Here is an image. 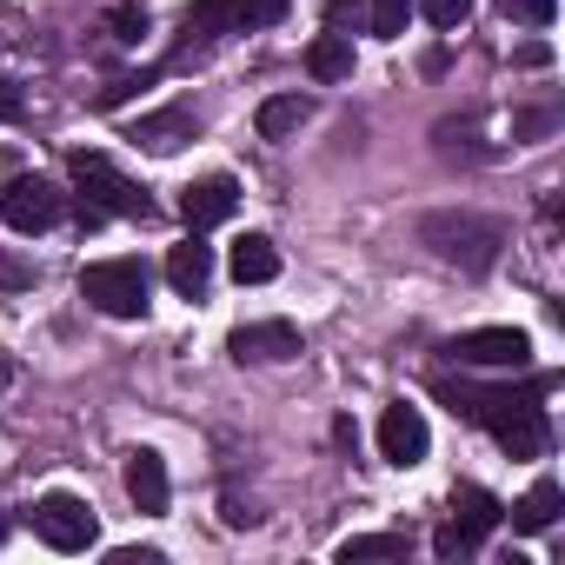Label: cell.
<instances>
[{"instance_id": "1", "label": "cell", "mask_w": 565, "mask_h": 565, "mask_svg": "<svg viewBox=\"0 0 565 565\" xmlns=\"http://www.w3.org/2000/svg\"><path fill=\"white\" fill-rule=\"evenodd\" d=\"M81 300L107 320H140L147 313V266L140 259H94L81 266Z\"/></svg>"}, {"instance_id": "2", "label": "cell", "mask_w": 565, "mask_h": 565, "mask_svg": "<svg viewBox=\"0 0 565 565\" xmlns=\"http://www.w3.org/2000/svg\"><path fill=\"white\" fill-rule=\"evenodd\" d=\"M67 167H74V186H81V200H87V220H100V213L140 220V213H147V193H140V186H134L107 153H87V147H81Z\"/></svg>"}, {"instance_id": "3", "label": "cell", "mask_w": 565, "mask_h": 565, "mask_svg": "<svg viewBox=\"0 0 565 565\" xmlns=\"http://www.w3.org/2000/svg\"><path fill=\"white\" fill-rule=\"evenodd\" d=\"M499 519H505V505H499L486 486H459V492H452V519L439 525L433 552H439V558H466V552H479V545L492 539Z\"/></svg>"}, {"instance_id": "4", "label": "cell", "mask_w": 565, "mask_h": 565, "mask_svg": "<svg viewBox=\"0 0 565 565\" xmlns=\"http://www.w3.org/2000/svg\"><path fill=\"white\" fill-rule=\"evenodd\" d=\"M34 532H41L54 552H87V545L100 539V519H94V505H87L81 492H47V499L34 505Z\"/></svg>"}, {"instance_id": "5", "label": "cell", "mask_w": 565, "mask_h": 565, "mask_svg": "<svg viewBox=\"0 0 565 565\" xmlns=\"http://www.w3.org/2000/svg\"><path fill=\"white\" fill-rule=\"evenodd\" d=\"M452 360L459 366H492V373H525L532 366V340L519 327H472L452 340Z\"/></svg>"}, {"instance_id": "6", "label": "cell", "mask_w": 565, "mask_h": 565, "mask_svg": "<svg viewBox=\"0 0 565 565\" xmlns=\"http://www.w3.org/2000/svg\"><path fill=\"white\" fill-rule=\"evenodd\" d=\"M426 239L439 246V259H452L466 273H486L492 253H499V226L492 220H426Z\"/></svg>"}, {"instance_id": "7", "label": "cell", "mask_w": 565, "mask_h": 565, "mask_svg": "<svg viewBox=\"0 0 565 565\" xmlns=\"http://www.w3.org/2000/svg\"><path fill=\"white\" fill-rule=\"evenodd\" d=\"M0 220H8V233H47L61 220V186L41 180V173L14 180L8 193H0Z\"/></svg>"}, {"instance_id": "8", "label": "cell", "mask_w": 565, "mask_h": 565, "mask_svg": "<svg viewBox=\"0 0 565 565\" xmlns=\"http://www.w3.org/2000/svg\"><path fill=\"white\" fill-rule=\"evenodd\" d=\"M426 446H433L426 413H419V406H406V399H393V406L380 413V459H386V466H419V459H426Z\"/></svg>"}, {"instance_id": "9", "label": "cell", "mask_w": 565, "mask_h": 565, "mask_svg": "<svg viewBox=\"0 0 565 565\" xmlns=\"http://www.w3.org/2000/svg\"><path fill=\"white\" fill-rule=\"evenodd\" d=\"M233 206H239V180H233V173H206V180H193V186L180 193V220H186L193 233L233 220Z\"/></svg>"}, {"instance_id": "10", "label": "cell", "mask_w": 565, "mask_h": 565, "mask_svg": "<svg viewBox=\"0 0 565 565\" xmlns=\"http://www.w3.org/2000/svg\"><path fill=\"white\" fill-rule=\"evenodd\" d=\"M226 353H233V360H300V327H294V320H253V327H233Z\"/></svg>"}, {"instance_id": "11", "label": "cell", "mask_w": 565, "mask_h": 565, "mask_svg": "<svg viewBox=\"0 0 565 565\" xmlns=\"http://www.w3.org/2000/svg\"><path fill=\"white\" fill-rule=\"evenodd\" d=\"M120 479H127V499H134L140 512H167V499H173V479H167V459H160L153 446H134Z\"/></svg>"}, {"instance_id": "12", "label": "cell", "mask_w": 565, "mask_h": 565, "mask_svg": "<svg viewBox=\"0 0 565 565\" xmlns=\"http://www.w3.org/2000/svg\"><path fill=\"white\" fill-rule=\"evenodd\" d=\"M486 433H492L512 459H539V452L552 446V426H545V413H539V406H512V413H499Z\"/></svg>"}, {"instance_id": "13", "label": "cell", "mask_w": 565, "mask_h": 565, "mask_svg": "<svg viewBox=\"0 0 565 565\" xmlns=\"http://www.w3.org/2000/svg\"><path fill=\"white\" fill-rule=\"evenodd\" d=\"M226 273L239 279V287H266V279L279 273V246L266 233H239L233 253H226Z\"/></svg>"}, {"instance_id": "14", "label": "cell", "mask_w": 565, "mask_h": 565, "mask_svg": "<svg viewBox=\"0 0 565 565\" xmlns=\"http://www.w3.org/2000/svg\"><path fill=\"white\" fill-rule=\"evenodd\" d=\"M167 279H173V294L200 300V294H206V279H213V253H206L200 239H180V246L167 253Z\"/></svg>"}, {"instance_id": "15", "label": "cell", "mask_w": 565, "mask_h": 565, "mask_svg": "<svg viewBox=\"0 0 565 565\" xmlns=\"http://www.w3.org/2000/svg\"><path fill=\"white\" fill-rule=\"evenodd\" d=\"M134 140H140L147 153H173L180 140H193V107H160V114H147V120L134 127Z\"/></svg>"}, {"instance_id": "16", "label": "cell", "mask_w": 565, "mask_h": 565, "mask_svg": "<svg viewBox=\"0 0 565 565\" xmlns=\"http://www.w3.org/2000/svg\"><path fill=\"white\" fill-rule=\"evenodd\" d=\"M558 505H565V492H558V479H539L519 505H512V525L519 532H545L552 519H558Z\"/></svg>"}, {"instance_id": "17", "label": "cell", "mask_w": 565, "mask_h": 565, "mask_svg": "<svg viewBox=\"0 0 565 565\" xmlns=\"http://www.w3.org/2000/svg\"><path fill=\"white\" fill-rule=\"evenodd\" d=\"M307 74H313V81H347V74H353V41H347V34H320V41L307 47Z\"/></svg>"}, {"instance_id": "18", "label": "cell", "mask_w": 565, "mask_h": 565, "mask_svg": "<svg viewBox=\"0 0 565 565\" xmlns=\"http://www.w3.org/2000/svg\"><path fill=\"white\" fill-rule=\"evenodd\" d=\"M333 558H340V565H380V558H406V539H399V532H360V539H347Z\"/></svg>"}, {"instance_id": "19", "label": "cell", "mask_w": 565, "mask_h": 565, "mask_svg": "<svg viewBox=\"0 0 565 565\" xmlns=\"http://www.w3.org/2000/svg\"><path fill=\"white\" fill-rule=\"evenodd\" d=\"M307 114H313V107H307L300 94H279V100H266V107H259V134H266V140H287V134H300V120H307Z\"/></svg>"}, {"instance_id": "20", "label": "cell", "mask_w": 565, "mask_h": 565, "mask_svg": "<svg viewBox=\"0 0 565 565\" xmlns=\"http://www.w3.org/2000/svg\"><path fill=\"white\" fill-rule=\"evenodd\" d=\"M294 14V0H233V34H253V28H279Z\"/></svg>"}, {"instance_id": "21", "label": "cell", "mask_w": 565, "mask_h": 565, "mask_svg": "<svg viewBox=\"0 0 565 565\" xmlns=\"http://www.w3.org/2000/svg\"><path fill=\"white\" fill-rule=\"evenodd\" d=\"M186 34H200V41L233 34V0H193V8H186Z\"/></svg>"}, {"instance_id": "22", "label": "cell", "mask_w": 565, "mask_h": 565, "mask_svg": "<svg viewBox=\"0 0 565 565\" xmlns=\"http://www.w3.org/2000/svg\"><path fill=\"white\" fill-rule=\"evenodd\" d=\"M366 21H373V34H380V41H399V34H406V21H413V0H373Z\"/></svg>"}, {"instance_id": "23", "label": "cell", "mask_w": 565, "mask_h": 565, "mask_svg": "<svg viewBox=\"0 0 565 565\" xmlns=\"http://www.w3.org/2000/svg\"><path fill=\"white\" fill-rule=\"evenodd\" d=\"M107 28H114V41H147V8H134V0H120V8H107Z\"/></svg>"}, {"instance_id": "24", "label": "cell", "mask_w": 565, "mask_h": 565, "mask_svg": "<svg viewBox=\"0 0 565 565\" xmlns=\"http://www.w3.org/2000/svg\"><path fill=\"white\" fill-rule=\"evenodd\" d=\"M413 8H419L433 28H459V21L472 14V0H413Z\"/></svg>"}, {"instance_id": "25", "label": "cell", "mask_w": 565, "mask_h": 565, "mask_svg": "<svg viewBox=\"0 0 565 565\" xmlns=\"http://www.w3.org/2000/svg\"><path fill=\"white\" fill-rule=\"evenodd\" d=\"M499 8H505L512 21H525V28H552V14H558V0H499Z\"/></svg>"}, {"instance_id": "26", "label": "cell", "mask_w": 565, "mask_h": 565, "mask_svg": "<svg viewBox=\"0 0 565 565\" xmlns=\"http://www.w3.org/2000/svg\"><path fill=\"white\" fill-rule=\"evenodd\" d=\"M360 21H366L360 0H327V28H360Z\"/></svg>"}, {"instance_id": "27", "label": "cell", "mask_w": 565, "mask_h": 565, "mask_svg": "<svg viewBox=\"0 0 565 565\" xmlns=\"http://www.w3.org/2000/svg\"><path fill=\"white\" fill-rule=\"evenodd\" d=\"M512 61H519V67H552V47H545V41H525Z\"/></svg>"}, {"instance_id": "28", "label": "cell", "mask_w": 565, "mask_h": 565, "mask_svg": "<svg viewBox=\"0 0 565 565\" xmlns=\"http://www.w3.org/2000/svg\"><path fill=\"white\" fill-rule=\"evenodd\" d=\"M0 114H14V94H8V87H0Z\"/></svg>"}, {"instance_id": "29", "label": "cell", "mask_w": 565, "mask_h": 565, "mask_svg": "<svg viewBox=\"0 0 565 565\" xmlns=\"http://www.w3.org/2000/svg\"><path fill=\"white\" fill-rule=\"evenodd\" d=\"M8 380H14V366H8V360H0V386H8Z\"/></svg>"}, {"instance_id": "30", "label": "cell", "mask_w": 565, "mask_h": 565, "mask_svg": "<svg viewBox=\"0 0 565 565\" xmlns=\"http://www.w3.org/2000/svg\"><path fill=\"white\" fill-rule=\"evenodd\" d=\"M0 539H8V519H0Z\"/></svg>"}]
</instances>
